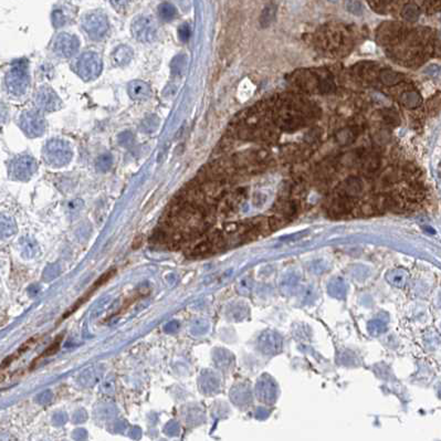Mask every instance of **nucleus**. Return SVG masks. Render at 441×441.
Returning a JSON list of instances; mask_svg holds the SVG:
<instances>
[{
	"label": "nucleus",
	"instance_id": "393cba45",
	"mask_svg": "<svg viewBox=\"0 0 441 441\" xmlns=\"http://www.w3.org/2000/svg\"><path fill=\"white\" fill-rule=\"evenodd\" d=\"M436 50L439 52V55H441V39L437 40V46H436Z\"/></svg>",
	"mask_w": 441,
	"mask_h": 441
},
{
	"label": "nucleus",
	"instance_id": "5701e85b",
	"mask_svg": "<svg viewBox=\"0 0 441 441\" xmlns=\"http://www.w3.org/2000/svg\"><path fill=\"white\" fill-rule=\"evenodd\" d=\"M111 3L115 10L122 12L128 8L130 0H111Z\"/></svg>",
	"mask_w": 441,
	"mask_h": 441
},
{
	"label": "nucleus",
	"instance_id": "412c9836",
	"mask_svg": "<svg viewBox=\"0 0 441 441\" xmlns=\"http://www.w3.org/2000/svg\"><path fill=\"white\" fill-rule=\"evenodd\" d=\"M52 19H53L55 27H61V26H64L65 23H67V18H65V16L61 10H55L53 12V16H52Z\"/></svg>",
	"mask_w": 441,
	"mask_h": 441
},
{
	"label": "nucleus",
	"instance_id": "6e6552de",
	"mask_svg": "<svg viewBox=\"0 0 441 441\" xmlns=\"http://www.w3.org/2000/svg\"><path fill=\"white\" fill-rule=\"evenodd\" d=\"M36 102L41 110L48 112L59 110L61 103H62L54 91L48 86H42L38 90L36 94Z\"/></svg>",
	"mask_w": 441,
	"mask_h": 441
},
{
	"label": "nucleus",
	"instance_id": "b1692460",
	"mask_svg": "<svg viewBox=\"0 0 441 441\" xmlns=\"http://www.w3.org/2000/svg\"><path fill=\"white\" fill-rule=\"evenodd\" d=\"M142 241H143L142 237H136V238H135L134 242H133V244H132L133 249H138L139 247H141V246H142Z\"/></svg>",
	"mask_w": 441,
	"mask_h": 441
},
{
	"label": "nucleus",
	"instance_id": "2eb2a0df",
	"mask_svg": "<svg viewBox=\"0 0 441 441\" xmlns=\"http://www.w3.org/2000/svg\"><path fill=\"white\" fill-rule=\"evenodd\" d=\"M276 12H277V7L274 5H269L265 9L263 10L261 15L260 18V24L262 27H268V26L272 23L274 17H276Z\"/></svg>",
	"mask_w": 441,
	"mask_h": 441
},
{
	"label": "nucleus",
	"instance_id": "dca6fc26",
	"mask_svg": "<svg viewBox=\"0 0 441 441\" xmlns=\"http://www.w3.org/2000/svg\"><path fill=\"white\" fill-rule=\"evenodd\" d=\"M115 273H116V270L115 269H112V270H108V271H106V272H104L101 277H100L97 281L94 282V285H92V287H91V289H93L94 291L95 290H98V289H100V287H101L102 285H106V283L111 280V279L115 276Z\"/></svg>",
	"mask_w": 441,
	"mask_h": 441
},
{
	"label": "nucleus",
	"instance_id": "1a4fd4ad",
	"mask_svg": "<svg viewBox=\"0 0 441 441\" xmlns=\"http://www.w3.org/2000/svg\"><path fill=\"white\" fill-rule=\"evenodd\" d=\"M36 168V160L30 156H20L10 164L11 174L16 178H27L31 176Z\"/></svg>",
	"mask_w": 441,
	"mask_h": 441
},
{
	"label": "nucleus",
	"instance_id": "f3484780",
	"mask_svg": "<svg viewBox=\"0 0 441 441\" xmlns=\"http://www.w3.org/2000/svg\"><path fill=\"white\" fill-rule=\"evenodd\" d=\"M112 164H113V158H112V156L108 154L101 155L97 159V167L100 170H102V172H105V170L110 169L112 167Z\"/></svg>",
	"mask_w": 441,
	"mask_h": 441
},
{
	"label": "nucleus",
	"instance_id": "423d86ee",
	"mask_svg": "<svg viewBox=\"0 0 441 441\" xmlns=\"http://www.w3.org/2000/svg\"><path fill=\"white\" fill-rule=\"evenodd\" d=\"M20 126L28 136L37 137L45 133L46 121L39 113L29 111L21 115Z\"/></svg>",
	"mask_w": 441,
	"mask_h": 441
},
{
	"label": "nucleus",
	"instance_id": "9b49d317",
	"mask_svg": "<svg viewBox=\"0 0 441 441\" xmlns=\"http://www.w3.org/2000/svg\"><path fill=\"white\" fill-rule=\"evenodd\" d=\"M133 59V50L128 46H119L112 53V63L115 67H125Z\"/></svg>",
	"mask_w": 441,
	"mask_h": 441
},
{
	"label": "nucleus",
	"instance_id": "f03ea898",
	"mask_svg": "<svg viewBox=\"0 0 441 441\" xmlns=\"http://www.w3.org/2000/svg\"><path fill=\"white\" fill-rule=\"evenodd\" d=\"M43 157L53 167H62L72 158L71 145L63 139H51L43 148Z\"/></svg>",
	"mask_w": 441,
	"mask_h": 441
},
{
	"label": "nucleus",
	"instance_id": "7ed1b4c3",
	"mask_svg": "<svg viewBox=\"0 0 441 441\" xmlns=\"http://www.w3.org/2000/svg\"><path fill=\"white\" fill-rule=\"evenodd\" d=\"M76 68L77 73L84 81L94 80L102 71V60L95 52H85L77 61Z\"/></svg>",
	"mask_w": 441,
	"mask_h": 441
},
{
	"label": "nucleus",
	"instance_id": "ddd939ff",
	"mask_svg": "<svg viewBox=\"0 0 441 441\" xmlns=\"http://www.w3.org/2000/svg\"><path fill=\"white\" fill-rule=\"evenodd\" d=\"M158 15L163 20L169 21L173 20L175 17H176L177 11L176 8L173 5H170V3H161L158 7Z\"/></svg>",
	"mask_w": 441,
	"mask_h": 441
},
{
	"label": "nucleus",
	"instance_id": "a211bd4d",
	"mask_svg": "<svg viewBox=\"0 0 441 441\" xmlns=\"http://www.w3.org/2000/svg\"><path fill=\"white\" fill-rule=\"evenodd\" d=\"M157 125H158V119H157L156 116L152 115V116H148L147 119L144 120L143 124H142V128L144 129V130H145V132H154V130L157 128Z\"/></svg>",
	"mask_w": 441,
	"mask_h": 441
},
{
	"label": "nucleus",
	"instance_id": "39448f33",
	"mask_svg": "<svg viewBox=\"0 0 441 441\" xmlns=\"http://www.w3.org/2000/svg\"><path fill=\"white\" fill-rule=\"evenodd\" d=\"M133 36L141 42H153L157 38V28L154 21L145 16L135 18L132 24Z\"/></svg>",
	"mask_w": 441,
	"mask_h": 441
},
{
	"label": "nucleus",
	"instance_id": "4be33fe9",
	"mask_svg": "<svg viewBox=\"0 0 441 441\" xmlns=\"http://www.w3.org/2000/svg\"><path fill=\"white\" fill-rule=\"evenodd\" d=\"M134 136L130 132H124L120 135L119 142L122 146H130L133 143Z\"/></svg>",
	"mask_w": 441,
	"mask_h": 441
},
{
	"label": "nucleus",
	"instance_id": "6ab92c4d",
	"mask_svg": "<svg viewBox=\"0 0 441 441\" xmlns=\"http://www.w3.org/2000/svg\"><path fill=\"white\" fill-rule=\"evenodd\" d=\"M190 36H191V29L189 27V25L187 24L182 25L180 29H178V37H180L181 40L184 42L188 41Z\"/></svg>",
	"mask_w": 441,
	"mask_h": 441
},
{
	"label": "nucleus",
	"instance_id": "0eeeda50",
	"mask_svg": "<svg viewBox=\"0 0 441 441\" xmlns=\"http://www.w3.org/2000/svg\"><path fill=\"white\" fill-rule=\"evenodd\" d=\"M80 47L78 38L69 33H60L54 39L53 50L61 58H71Z\"/></svg>",
	"mask_w": 441,
	"mask_h": 441
},
{
	"label": "nucleus",
	"instance_id": "20e7f679",
	"mask_svg": "<svg viewBox=\"0 0 441 441\" xmlns=\"http://www.w3.org/2000/svg\"><path fill=\"white\" fill-rule=\"evenodd\" d=\"M82 27L93 40H101L108 31L106 17L100 11H92L83 17Z\"/></svg>",
	"mask_w": 441,
	"mask_h": 441
},
{
	"label": "nucleus",
	"instance_id": "9d476101",
	"mask_svg": "<svg viewBox=\"0 0 441 441\" xmlns=\"http://www.w3.org/2000/svg\"><path fill=\"white\" fill-rule=\"evenodd\" d=\"M128 92L130 99L138 102L145 101V100L150 99L152 94L150 85H148L146 82L141 80H134L130 82L128 87Z\"/></svg>",
	"mask_w": 441,
	"mask_h": 441
},
{
	"label": "nucleus",
	"instance_id": "f257e3e1",
	"mask_svg": "<svg viewBox=\"0 0 441 441\" xmlns=\"http://www.w3.org/2000/svg\"><path fill=\"white\" fill-rule=\"evenodd\" d=\"M29 85V71L27 61L19 60L11 65L6 76L7 90L12 95H24Z\"/></svg>",
	"mask_w": 441,
	"mask_h": 441
},
{
	"label": "nucleus",
	"instance_id": "aec40b11",
	"mask_svg": "<svg viewBox=\"0 0 441 441\" xmlns=\"http://www.w3.org/2000/svg\"><path fill=\"white\" fill-rule=\"evenodd\" d=\"M37 340H38V336H36V337H32V338H30V339H28L27 342L26 343H24L23 345H21L20 346V348L18 349V352H16V355L17 356H20V355H23L25 352H27L29 348H31L34 344L37 343Z\"/></svg>",
	"mask_w": 441,
	"mask_h": 441
},
{
	"label": "nucleus",
	"instance_id": "4468645a",
	"mask_svg": "<svg viewBox=\"0 0 441 441\" xmlns=\"http://www.w3.org/2000/svg\"><path fill=\"white\" fill-rule=\"evenodd\" d=\"M94 293V290L93 289H89V291H86V293L82 296V298H80L78 299L76 303H74L71 308H70L67 312L64 313V315L62 316V318H61V320H65V318H67L68 316H70V315H72V314L77 311V310H78L80 309L83 304H84L87 300H89L90 298H91V295H92Z\"/></svg>",
	"mask_w": 441,
	"mask_h": 441
},
{
	"label": "nucleus",
	"instance_id": "f8f14e48",
	"mask_svg": "<svg viewBox=\"0 0 441 441\" xmlns=\"http://www.w3.org/2000/svg\"><path fill=\"white\" fill-rule=\"evenodd\" d=\"M62 339H63V334H61V335H58V337H56L55 339H54V342L52 343L49 347H48L45 352L42 353V355H40L38 357L37 360H34L33 362H32V365H31V368L33 367L34 365H36L37 363H38V361H40V360H42V359H46V357H49V356H52V355H54V354H56V353H58V351L60 349V346H61V342H62Z\"/></svg>",
	"mask_w": 441,
	"mask_h": 441
}]
</instances>
